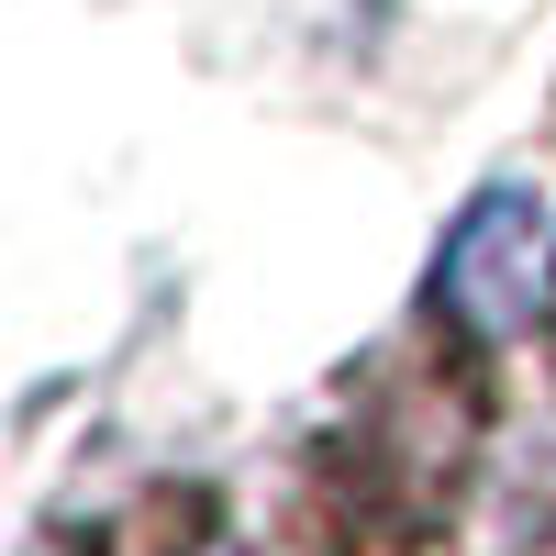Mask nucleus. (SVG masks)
<instances>
[{
  "instance_id": "obj_1",
  "label": "nucleus",
  "mask_w": 556,
  "mask_h": 556,
  "mask_svg": "<svg viewBox=\"0 0 556 556\" xmlns=\"http://www.w3.org/2000/svg\"><path fill=\"white\" fill-rule=\"evenodd\" d=\"M545 278H556V212L523 178H490V190L445 223V256H434V290L468 334H523L545 312Z\"/></svg>"
}]
</instances>
